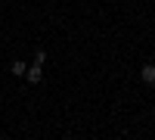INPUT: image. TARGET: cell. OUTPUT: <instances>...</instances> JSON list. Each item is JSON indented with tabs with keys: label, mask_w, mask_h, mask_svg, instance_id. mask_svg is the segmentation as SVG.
<instances>
[{
	"label": "cell",
	"mask_w": 155,
	"mask_h": 140,
	"mask_svg": "<svg viewBox=\"0 0 155 140\" xmlns=\"http://www.w3.org/2000/svg\"><path fill=\"white\" fill-rule=\"evenodd\" d=\"M25 81H28V84H41L44 81V69L41 66H31L28 72H25Z\"/></svg>",
	"instance_id": "obj_1"
},
{
	"label": "cell",
	"mask_w": 155,
	"mask_h": 140,
	"mask_svg": "<svg viewBox=\"0 0 155 140\" xmlns=\"http://www.w3.org/2000/svg\"><path fill=\"white\" fill-rule=\"evenodd\" d=\"M140 78H143L146 84H152V81H155V66H152V62H149V66H143V69H140Z\"/></svg>",
	"instance_id": "obj_2"
},
{
	"label": "cell",
	"mask_w": 155,
	"mask_h": 140,
	"mask_svg": "<svg viewBox=\"0 0 155 140\" xmlns=\"http://www.w3.org/2000/svg\"><path fill=\"white\" fill-rule=\"evenodd\" d=\"M9 72L16 75V78H25V72H28V66H25L22 59H16V62H12V66H9Z\"/></svg>",
	"instance_id": "obj_3"
},
{
	"label": "cell",
	"mask_w": 155,
	"mask_h": 140,
	"mask_svg": "<svg viewBox=\"0 0 155 140\" xmlns=\"http://www.w3.org/2000/svg\"><path fill=\"white\" fill-rule=\"evenodd\" d=\"M44 62H47V53H44V50H37V53H34V66H44Z\"/></svg>",
	"instance_id": "obj_4"
}]
</instances>
